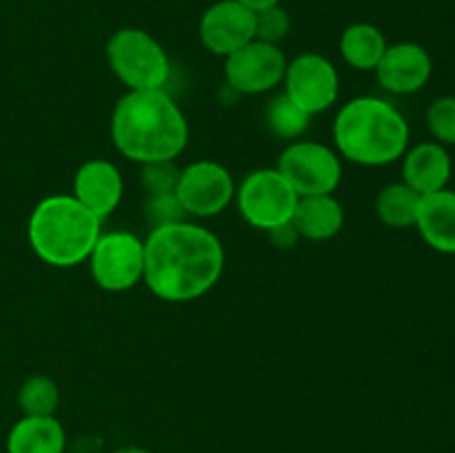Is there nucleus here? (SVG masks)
I'll use <instances>...</instances> for the list:
<instances>
[{"label": "nucleus", "instance_id": "nucleus-24", "mask_svg": "<svg viewBox=\"0 0 455 453\" xmlns=\"http://www.w3.org/2000/svg\"><path fill=\"white\" fill-rule=\"evenodd\" d=\"M145 218L151 225V229H156V226H167V225L185 222L187 211L185 207H182L180 200H178L176 191H167V194L147 195Z\"/></svg>", "mask_w": 455, "mask_h": 453}, {"label": "nucleus", "instance_id": "nucleus-7", "mask_svg": "<svg viewBox=\"0 0 455 453\" xmlns=\"http://www.w3.org/2000/svg\"><path fill=\"white\" fill-rule=\"evenodd\" d=\"M87 262L102 291H129L145 275V240L132 231H107L96 240Z\"/></svg>", "mask_w": 455, "mask_h": 453}, {"label": "nucleus", "instance_id": "nucleus-12", "mask_svg": "<svg viewBox=\"0 0 455 453\" xmlns=\"http://www.w3.org/2000/svg\"><path fill=\"white\" fill-rule=\"evenodd\" d=\"M198 36L209 53L227 58L256 38V13L235 0H218L200 18Z\"/></svg>", "mask_w": 455, "mask_h": 453}, {"label": "nucleus", "instance_id": "nucleus-8", "mask_svg": "<svg viewBox=\"0 0 455 453\" xmlns=\"http://www.w3.org/2000/svg\"><path fill=\"white\" fill-rule=\"evenodd\" d=\"M278 169L298 198L333 194L342 180V160L336 149L315 140H293L278 158Z\"/></svg>", "mask_w": 455, "mask_h": 453}, {"label": "nucleus", "instance_id": "nucleus-28", "mask_svg": "<svg viewBox=\"0 0 455 453\" xmlns=\"http://www.w3.org/2000/svg\"><path fill=\"white\" fill-rule=\"evenodd\" d=\"M235 3H240L243 7L251 9L253 13H258V12H265V9L269 7H275V4H280V0H235Z\"/></svg>", "mask_w": 455, "mask_h": 453}, {"label": "nucleus", "instance_id": "nucleus-26", "mask_svg": "<svg viewBox=\"0 0 455 453\" xmlns=\"http://www.w3.org/2000/svg\"><path fill=\"white\" fill-rule=\"evenodd\" d=\"M291 31V18L280 4L256 13V40L269 44H280Z\"/></svg>", "mask_w": 455, "mask_h": 453}, {"label": "nucleus", "instance_id": "nucleus-20", "mask_svg": "<svg viewBox=\"0 0 455 453\" xmlns=\"http://www.w3.org/2000/svg\"><path fill=\"white\" fill-rule=\"evenodd\" d=\"M420 198L422 195L404 182H391L382 187L380 194L376 195V213L382 225L391 229H409V226H416Z\"/></svg>", "mask_w": 455, "mask_h": 453}, {"label": "nucleus", "instance_id": "nucleus-9", "mask_svg": "<svg viewBox=\"0 0 455 453\" xmlns=\"http://www.w3.org/2000/svg\"><path fill=\"white\" fill-rule=\"evenodd\" d=\"M284 93L311 118L324 114L340 96V76L333 62L320 53L307 52L287 60Z\"/></svg>", "mask_w": 455, "mask_h": 453}, {"label": "nucleus", "instance_id": "nucleus-19", "mask_svg": "<svg viewBox=\"0 0 455 453\" xmlns=\"http://www.w3.org/2000/svg\"><path fill=\"white\" fill-rule=\"evenodd\" d=\"M385 34L371 22H354L340 36V56L349 67L358 71H373L385 56Z\"/></svg>", "mask_w": 455, "mask_h": 453}, {"label": "nucleus", "instance_id": "nucleus-14", "mask_svg": "<svg viewBox=\"0 0 455 453\" xmlns=\"http://www.w3.org/2000/svg\"><path fill=\"white\" fill-rule=\"evenodd\" d=\"M124 194L123 173L114 163L92 158L78 167L74 176V198L83 203L100 220L109 218L118 209Z\"/></svg>", "mask_w": 455, "mask_h": 453}, {"label": "nucleus", "instance_id": "nucleus-15", "mask_svg": "<svg viewBox=\"0 0 455 453\" xmlns=\"http://www.w3.org/2000/svg\"><path fill=\"white\" fill-rule=\"evenodd\" d=\"M451 171L453 163L447 147L435 140L409 147L403 155V182L420 195L447 189Z\"/></svg>", "mask_w": 455, "mask_h": 453}, {"label": "nucleus", "instance_id": "nucleus-11", "mask_svg": "<svg viewBox=\"0 0 455 453\" xmlns=\"http://www.w3.org/2000/svg\"><path fill=\"white\" fill-rule=\"evenodd\" d=\"M284 69L287 58L280 44L262 43L256 38L225 58L227 84L240 96H260L274 91L283 83Z\"/></svg>", "mask_w": 455, "mask_h": 453}, {"label": "nucleus", "instance_id": "nucleus-18", "mask_svg": "<svg viewBox=\"0 0 455 453\" xmlns=\"http://www.w3.org/2000/svg\"><path fill=\"white\" fill-rule=\"evenodd\" d=\"M7 453H65L67 431L56 416H22L4 442Z\"/></svg>", "mask_w": 455, "mask_h": 453}, {"label": "nucleus", "instance_id": "nucleus-22", "mask_svg": "<svg viewBox=\"0 0 455 453\" xmlns=\"http://www.w3.org/2000/svg\"><path fill=\"white\" fill-rule=\"evenodd\" d=\"M60 389L49 376H29L18 389V407L22 416H56Z\"/></svg>", "mask_w": 455, "mask_h": 453}, {"label": "nucleus", "instance_id": "nucleus-4", "mask_svg": "<svg viewBox=\"0 0 455 453\" xmlns=\"http://www.w3.org/2000/svg\"><path fill=\"white\" fill-rule=\"evenodd\" d=\"M102 234V220L67 194H53L31 209L29 247L44 265L69 269L83 265Z\"/></svg>", "mask_w": 455, "mask_h": 453}, {"label": "nucleus", "instance_id": "nucleus-1", "mask_svg": "<svg viewBox=\"0 0 455 453\" xmlns=\"http://www.w3.org/2000/svg\"><path fill=\"white\" fill-rule=\"evenodd\" d=\"M225 271V247L196 222L156 226L145 238L142 282L163 302H191L212 291Z\"/></svg>", "mask_w": 455, "mask_h": 453}, {"label": "nucleus", "instance_id": "nucleus-27", "mask_svg": "<svg viewBox=\"0 0 455 453\" xmlns=\"http://www.w3.org/2000/svg\"><path fill=\"white\" fill-rule=\"evenodd\" d=\"M267 235H269V240L278 249H291L293 244L298 242V238H300L296 231V226H293V222H287V225H283V226H275V229L267 231Z\"/></svg>", "mask_w": 455, "mask_h": 453}, {"label": "nucleus", "instance_id": "nucleus-6", "mask_svg": "<svg viewBox=\"0 0 455 453\" xmlns=\"http://www.w3.org/2000/svg\"><path fill=\"white\" fill-rule=\"evenodd\" d=\"M234 203L249 226L267 234L293 220L298 194L278 169H256L235 185Z\"/></svg>", "mask_w": 455, "mask_h": 453}, {"label": "nucleus", "instance_id": "nucleus-21", "mask_svg": "<svg viewBox=\"0 0 455 453\" xmlns=\"http://www.w3.org/2000/svg\"><path fill=\"white\" fill-rule=\"evenodd\" d=\"M262 118H265V124L271 136L287 142L300 140L311 123V115L305 114L284 91L267 102Z\"/></svg>", "mask_w": 455, "mask_h": 453}, {"label": "nucleus", "instance_id": "nucleus-5", "mask_svg": "<svg viewBox=\"0 0 455 453\" xmlns=\"http://www.w3.org/2000/svg\"><path fill=\"white\" fill-rule=\"evenodd\" d=\"M107 62L129 91L164 89L172 78V60L163 44L145 29L124 27L107 40Z\"/></svg>", "mask_w": 455, "mask_h": 453}, {"label": "nucleus", "instance_id": "nucleus-25", "mask_svg": "<svg viewBox=\"0 0 455 453\" xmlns=\"http://www.w3.org/2000/svg\"><path fill=\"white\" fill-rule=\"evenodd\" d=\"M140 185L147 191V195L154 194H167V191H176L178 173L180 169L173 164V160H160V163H147L140 164Z\"/></svg>", "mask_w": 455, "mask_h": 453}, {"label": "nucleus", "instance_id": "nucleus-13", "mask_svg": "<svg viewBox=\"0 0 455 453\" xmlns=\"http://www.w3.org/2000/svg\"><path fill=\"white\" fill-rule=\"evenodd\" d=\"M373 71L387 93L411 96L427 87L434 74V60L422 44L395 43L387 47L385 56Z\"/></svg>", "mask_w": 455, "mask_h": 453}, {"label": "nucleus", "instance_id": "nucleus-23", "mask_svg": "<svg viewBox=\"0 0 455 453\" xmlns=\"http://www.w3.org/2000/svg\"><path fill=\"white\" fill-rule=\"evenodd\" d=\"M427 127L435 142L455 147V96L435 98L427 109Z\"/></svg>", "mask_w": 455, "mask_h": 453}, {"label": "nucleus", "instance_id": "nucleus-10", "mask_svg": "<svg viewBox=\"0 0 455 453\" xmlns=\"http://www.w3.org/2000/svg\"><path fill=\"white\" fill-rule=\"evenodd\" d=\"M176 195L187 216L213 218L235 198V180L225 164L216 160H196L180 169Z\"/></svg>", "mask_w": 455, "mask_h": 453}, {"label": "nucleus", "instance_id": "nucleus-3", "mask_svg": "<svg viewBox=\"0 0 455 453\" xmlns=\"http://www.w3.org/2000/svg\"><path fill=\"white\" fill-rule=\"evenodd\" d=\"M407 118L385 98L358 96L345 102L333 118L338 155L363 167H385L409 149Z\"/></svg>", "mask_w": 455, "mask_h": 453}, {"label": "nucleus", "instance_id": "nucleus-2", "mask_svg": "<svg viewBox=\"0 0 455 453\" xmlns=\"http://www.w3.org/2000/svg\"><path fill=\"white\" fill-rule=\"evenodd\" d=\"M109 133L120 155L147 164L176 160L189 142V123L167 89H147L118 98Z\"/></svg>", "mask_w": 455, "mask_h": 453}, {"label": "nucleus", "instance_id": "nucleus-17", "mask_svg": "<svg viewBox=\"0 0 455 453\" xmlns=\"http://www.w3.org/2000/svg\"><path fill=\"white\" fill-rule=\"evenodd\" d=\"M293 226L298 235L311 242L336 238L345 226V209L333 194L302 195L293 211Z\"/></svg>", "mask_w": 455, "mask_h": 453}, {"label": "nucleus", "instance_id": "nucleus-29", "mask_svg": "<svg viewBox=\"0 0 455 453\" xmlns=\"http://www.w3.org/2000/svg\"><path fill=\"white\" fill-rule=\"evenodd\" d=\"M111 453H154V451H149V449L145 447H138V444H124V447H118Z\"/></svg>", "mask_w": 455, "mask_h": 453}, {"label": "nucleus", "instance_id": "nucleus-16", "mask_svg": "<svg viewBox=\"0 0 455 453\" xmlns=\"http://www.w3.org/2000/svg\"><path fill=\"white\" fill-rule=\"evenodd\" d=\"M416 229L434 251L455 256V191H434L420 198Z\"/></svg>", "mask_w": 455, "mask_h": 453}]
</instances>
